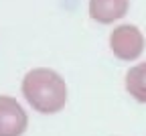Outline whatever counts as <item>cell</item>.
I'll return each instance as SVG.
<instances>
[{
  "mask_svg": "<svg viewBox=\"0 0 146 136\" xmlns=\"http://www.w3.org/2000/svg\"><path fill=\"white\" fill-rule=\"evenodd\" d=\"M29 118L14 98L0 95V136H23Z\"/></svg>",
  "mask_w": 146,
  "mask_h": 136,
  "instance_id": "3",
  "label": "cell"
},
{
  "mask_svg": "<svg viewBox=\"0 0 146 136\" xmlns=\"http://www.w3.org/2000/svg\"><path fill=\"white\" fill-rule=\"evenodd\" d=\"M23 95L36 112L55 114L63 110L67 104V85L57 71L36 67L25 75Z\"/></svg>",
  "mask_w": 146,
  "mask_h": 136,
  "instance_id": "1",
  "label": "cell"
},
{
  "mask_svg": "<svg viewBox=\"0 0 146 136\" xmlns=\"http://www.w3.org/2000/svg\"><path fill=\"white\" fill-rule=\"evenodd\" d=\"M110 49L122 61H134L144 51V35L134 25H120L110 35Z\"/></svg>",
  "mask_w": 146,
  "mask_h": 136,
  "instance_id": "2",
  "label": "cell"
},
{
  "mask_svg": "<svg viewBox=\"0 0 146 136\" xmlns=\"http://www.w3.org/2000/svg\"><path fill=\"white\" fill-rule=\"evenodd\" d=\"M130 0H89V14L94 21L110 25L126 16Z\"/></svg>",
  "mask_w": 146,
  "mask_h": 136,
  "instance_id": "4",
  "label": "cell"
},
{
  "mask_svg": "<svg viewBox=\"0 0 146 136\" xmlns=\"http://www.w3.org/2000/svg\"><path fill=\"white\" fill-rule=\"evenodd\" d=\"M126 89L136 102L146 104V61L130 67L126 73Z\"/></svg>",
  "mask_w": 146,
  "mask_h": 136,
  "instance_id": "5",
  "label": "cell"
}]
</instances>
